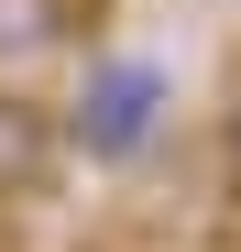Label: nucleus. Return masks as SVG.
Returning <instances> with one entry per match:
<instances>
[{"label": "nucleus", "instance_id": "nucleus-1", "mask_svg": "<svg viewBox=\"0 0 241 252\" xmlns=\"http://www.w3.org/2000/svg\"><path fill=\"white\" fill-rule=\"evenodd\" d=\"M165 110H176V77L153 55H99L88 77H77L55 143H77L88 164H143L153 143H165Z\"/></svg>", "mask_w": 241, "mask_h": 252}, {"label": "nucleus", "instance_id": "nucleus-2", "mask_svg": "<svg viewBox=\"0 0 241 252\" xmlns=\"http://www.w3.org/2000/svg\"><path fill=\"white\" fill-rule=\"evenodd\" d=\"M55 110H33V99H11V88H0V197H33V187H44L55 176Z\"/></svg>", "mask_w": 241, "mask_h": 252}, {"label": "nucleus", "instance_id": "nucleus-3", "mask_svg": "<svg viewBox=\"0 0 241 252\" xmlns=\"http://www.w3.org/2000/svg\"><path fill=\"white\" fill-rule=\"evenodd\" d=\"M88 33V0H0V66L11 55H66Z\"/></svg>", "mask_w": 241, "mask_h": 252}, {"label": "nucleus", "instance_id": "nucleus-4", "mask_svg": "<svg viewBox=\"0 0 241 252\" xmlns=\"http://www.w3.org/2000/svg\"><path fill=\"white\" fill-rule=\"evenodd\" d=\"M219 164H230V187H241V110H230V132H219Z\"/></svg>", "mask_w": 241, "mask_h": 252}]
</instances>
